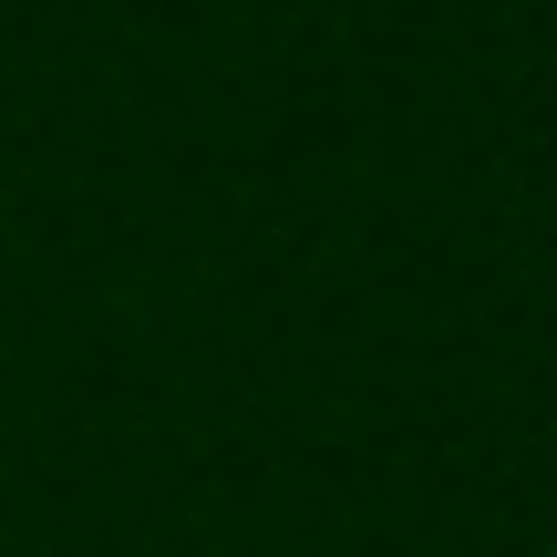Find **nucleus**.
Segmentation results:
<instances>
[{"instance_id": "obj_1", "label": "nucleus", "mask_w": 557, "mask_h": 557, "mask_svg": "<svg viewBox=\"0 0 557 557\" xmlns=\"http://www.w3.org/2000/svg\"><path fill=\"white\" fill-rule=\"evenodd\" d=\"M547 557H557V547H547Z\"/></svg>"}]
</instances>
